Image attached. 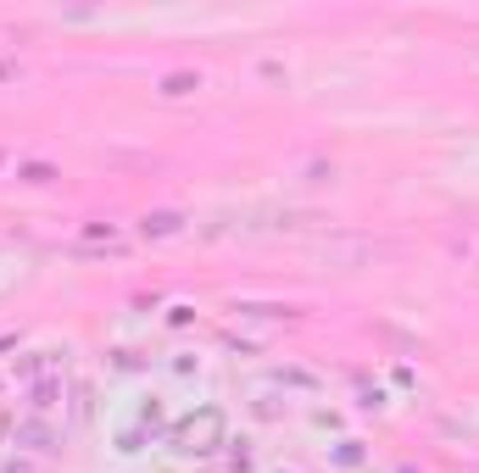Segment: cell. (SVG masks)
Masks as SVG:
<instances>
[{
  "label": "cell",
  "mask_w": 479,
  "mask_h": 473,
  "mask_svg": "<svg viewBox=\"0 0 479 473\" xmlns=\"http://www.w3.org/2000/svg\"><path fill=\"white\" fill-rule=\"evenodd\" d=\"M184 90H196V78H190V73H173V78H168V95H184Z\"/></svg>",
  "instance_id": "cell-3"
},
{
  "label": "cell",
  "mask_w": 479,
  "mask_h": 473,
  "mask_svg": "<svg viewBox=\"0 0 479 473\" xmlns=\"http://www.w3.org/2000/svg\"><path fill=\"white\" fill-rule=\"evenodd\" d=\"M173 445L184 451V457H206V451H218L223 445V413H218V406L190 413V418L173 429Z\"/></svg>",
  "instance_id": "cell-1"
},
{
  "label": "cell",
  "mask_w": 479,
  "mask_h": 473,
  "mask_svg": "<svg viewBox=\"0 0 479 473\" xmlns=\"http://www.w3.org/2000/svg\"><path fill=\"white\" fill-rule=\"evenodd\" d=\"M0 78H17V61H0Z\"/></svg>",
  "instance_id": "cell-4"
},
{
  "label": "cell",
  "mask_w": 479,
  "mask_h": 473,
  "mask_svg": "<svg viewBox=\"0 0 479 473\" xmlns=\"http://www.w3.org/2000/svg\"><path fill=\"white\" fill-rule=\"evenodd\" d=\"M173 229H179V217H173V212H162V217L145 223V234H173Z\"/></svg>",
  "instance_id": "cell-2"
}]
</instances>
